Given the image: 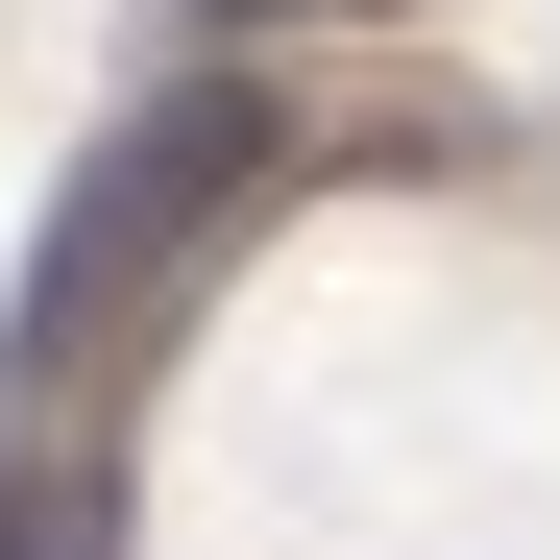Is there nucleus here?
I'll return each mask as SVG.
<instances>
[{"instance_id":"nucleus-1","label":"nucleus","mask_w":560,"mask_h":560,"mask_svg":"<svg viewBox=\"0 0 560 560\" xmlns=\"http://www.w3.org/2000/svg\"><path fill=\"white\" fill-rule=\"evenodd\" d=\"M268 171H293V98H268V73H171V98H122L98 147H73L49 244H25L0 365H25V390H122V365L220 293V244L268 220Z\"/></svg>"},{"instance_id":"nucleus-2","label":"nucleus","mask_w":560,"mask_h":560,"mask_svg":"<svg viewBox=\"0 0 560 560\" xmlns=\"http://www.w3.org/2000/svg\"><path fill=\"white\" fill-rule=\"evenodd\" d=\"M0 560H73V536H49V488H25V439H0Z\"/></svg>"},{"instance_id":"nucleus-3","label":"nucleus","mask_w":560,"mask_h":560,"mask_svg":"<svg viewBox=\"0 0 560 560\" xmlns=\"http://www.w3.org/2000/svg\"><path fill=\"white\" fill-rule=\"evenodd\" d=\"M196 25H341V0H196Z\"/></svg>"}]
</instances>
